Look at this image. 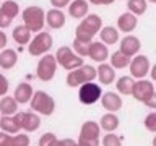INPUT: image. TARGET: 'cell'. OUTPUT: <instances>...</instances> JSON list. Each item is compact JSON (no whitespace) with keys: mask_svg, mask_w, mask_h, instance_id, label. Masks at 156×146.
<instances>
[{"mask_svg":"<svg viewBox=\"0 0 156 146\" xmlns=\"http://www.w3.org/2000/svg\"><path fill=\"white\" fill-rule=\"evenodd\" d=\"M24 26L31 29V33H41L46 21V13L41 7H28L23 10Z\"/></svg>","mask_w":156,"mask_h":146,"instance_id":"1","label":"cell"},{"mask_svg":"<svg viewBox=\"0 0 156 146\" xmlns=\"http://www.w3.org/2000/svg\"><path fill=\"white\" fill-rule=\"evenodd\" d=\"M55 58H57L58 65H62L65 70H70V71L83 67V58L80 55H75L72 49L67 46L58 47V50L55 52Z\"/></svg>","mask_w":156,"mask_h":146,"instance_id":"2","label":"cell"},{"mask_svg":"<svg viewBox=\"0 0 156 146\" xmlns=\"http://www.w3.org/2000/svg\"><path fill=\"white\" fill-rule=\"evenodd\" d=\"M31 109L34 112H39L41 115H51L54 109H55V101L47 92L36 91L31 99Z\"/></svg>","mask_w":156,"mask_h":146,"instance_id":"3","label":"cell"},{"mask_svg":"<svg viewBox=\"0 0 156 146\" xmlns=\"http://www.w3.org/2000/svg\"><path fill=\"white\" fill-rule=\"evenodd\" d=\"M57 70V58L55 55H44L37 63L36 75L41 81H51Z\"/></svg>","mask_w":156,"mask_h":146,"instance_id":"4","label":"cell"},{"mask_svg":"<svg viewBox=\"0 0 156 146\" xmlns=\"http://www.w3.org/2000/svg\"><path fill=\"white\" fill-rule=\"evenodd\" d=\"M51 47H52V36L49 33L41 31L33 37L31 42H29L28 50L31 55H42V54H46Z\"/></svg>","mask_w":156,"mask_h":146,"instance_id":"5","label":"cell"},{"mask_svg":"<svg viewBox=\"0 0 156 146\" xmlns=\"http://www.w3.org/2000/svg\"><path fill=\"white\" fill-rule=\"evenodd\" d=\"M78 97H80V102H83V104H94L98 99L102 97V91H101L99 85L90 81V83H85V85L80 86Z\"/></svg>","mask_w":156,"mask_h":146,"instance_id":"6","label":"cell"},{"mask_svg":"<svg viewBox=\"0 0 156 146\" xmlns=\"http://www.w3.org/2000/svg\"><path fill=\"white\" fill-rule=\"evenodd\" d=\"M99 131H101V125H98L93 120H88L80 128V140L99 146Z\"/></svg>","mask_w":156,"mask_h":146,"instance_id":"7","label":"cell"},{"mask_svg":"<svg viewBox=\"0 0 156 146\" xmlns=\"http://www.w3.org/2000/svg\"><path fill=\"white\" fill-rule=\"evenodd\" d=\"M15 119L24 131H36L41 125V119L34 112H18V114H15Z\"/></svg>","mask_w":156,"mask_h":146,"instance_id":"8","label":"cell"},{"mask_svg":"<svg viewBox=\"0 0 156 146\" xmlns=\"http://www.w3.org/2000/svg\"><path fill=\"white\" fill-rule=\"evenodd\" d=\"M153 94H154V86H153V83H151V81H148V80L135 81V86H133V91H132V96H133L136 101L146 102Z\"/></svg>","mask_w":156,"mask_h":146,"instance_id":"9","label":"cell"},{"mask_svg":"<svg viewBox=\"0 0 156 146\" xmlns=\"http://www.w3.org/2000/svg\"><path fill=\"white\" fill-rule=\"evenodd\" d=\"M150 71V62L145 55H136L133 60L130 62V73L135 78H143L146 73Z\"/></svg>","mask_w":156,"mask_h":146,"instance_id":"10","label":"cell"},{"mask_svg":"<svg viewBox=\"0 0 156 146\" xmlns=\"http://www.w3.org/2000/svg\"><path fill=\"white\" fill-rule=\"evenodd\" d=\"M34 96V91H33V86L29 83H20L15 89V94L13 97L16 99L18 104H26V102H31Z\"/></svg>","mask_w":156,"mask_h":146,"instance_id":"11","label":"cell"},{"mask_svg":"<svg viewBox=\"0 0 156 146\" xmlns=\"http://www.w3.org/2000/svg\"><path fill=\"white\" fill-rule=\"evenodd\" d=\"M140 47H141L140 39L135 37V36H127V37L122 39V42H120V52L125 54L127 57L135 55V54L140 50Z\"/></svg>","mask_w":156,"mask_h":146,"instance_id":"12","label":"cell"},{"mask_svg":"<svg viewBox=\"0 0 156 146\" xmlns=\"http://www.w3.org/2000/svg\"><path fill=\"white\" fill-rule=\"evenodd\" d=\"M101 104L102 107H104L106 110H109V112H115V110H119L120 107H122V99H120V96L119 94H115V92H104L101 97Z\"/></svg>","mask_w":156,"mask_h":146,"instance_id":"13","label":"cell"},{"mask_svg":"<svg viewBox=\"0 0 156 146\" xmlns=\"http://www.w3.org/2000/svg\"><path fill=\"white\" fill-rule=\"evenodd\" d=\"M91 60L94 62H104L107 57H109V50H107L104 42H91L90 46V55Z\"/></svg>","mask_w":156,"mask_h":146,"instance_id":"14","label":"cell"},{"mask_svg":"<svg viewBox=\"0 0 156 146\" xmlns=\"http://www.w3.org/2000/svg\"><path fill=\"white\" fill-rule=\"evenodd\" d=\"M136 15L133 13H130V12H127V13H122L119 19H117V26H119L120 31H124V33H130V31H133V29L136 28Z\"/></svg>","mask_w":156,"mask_h":146,"instance_id":"15","label":"cell"},{"mask_svg":"<svg viewBox=\"0 0 156 146\" xmlns=\"http://www.w3.org/2000/svg\"><path fill=\"white\" fill-rule=\"evenodd\" d=\"M46 21L52 29H58L65 24V15H63L58 8H52L46 13Z\"/></svg>","mask_w":156,"mask_h":146,"instance_id":"16","label":"cell"},{"mask_svg":"<svg viewBox=\"0 0 156 146\" xmlns=\"http://www.w3.org/2000/svg\"><path fill=\"white\" fill-rule=\"evenodd\" d=\"M16 62H18V55L13 49H3L0 52V68L10 70V68H13L16 65Z\"/></svg>","mask_w":156,"mask_h":146,"instance_id":"17","label":"cell"},{"mask_svg":"<svg viewBox=\"0 0 156 146\" xmlns=\"http://www.w3.org/2000/svg\"><path fill=\"white\" fill-rule=\"evenodd\" d=\"M0 114L2 115H15L18 114V102L12 96H3L0 99Z\"/></svg>","mask_w":156,"mask_h":146,"instance_id":"18","label":"cell"},{"mask_svg":"<svg viewBox=\"0 0 156 146\" xmlns=\"http://www.w3.org/2000/svg\"><path fill=\"white\" fill-rule=\"evenodd\" d=\"M0 130L10 135V133H18L21 130V127L18 125L15 115H2L0 117Z\"/></svg>","mask_w":156,"mask_h":146,"instance_id":"19","label":"cell"},{"mask_svg":"<svg viewBox=\"0 0 156 146\" xmlns=\"http://www.w3.org/2000/svg\"><path fill=\"white\" fill-rule=\"evenodd\" d=\"M98 78L102 85H111L115 80V68L112 65H107V63H102L98 68Z\"/></svg>","mask_w":156,"mask_h":146,"instance_id":"20","label":"cell"},{"mask_svg":"<svg viewBox=\"0 0 156 146\" xmlns=\"http://www.w3.org/2000/svg\"><path fill=\"white\" fill-rule=\"evenodd\" d=\"M68 13L73 18H85L88 13V3L85 0H73L68 7Z\"/></svg>","mask_w":156,"mask_h":146,"instance_id":"21","label":"cell"},{"mask_svg":"<svg viewBox=\"0 0 156 146\" xmlns=\"http://www.w3.org/2000/svg\"><path fill=\"white\" fill-rule=\"evenodd\" d=\"M13 39H15V42L20 44V46H23V44H26V42H31V29L26 28L24 24L16 26L13 29Z\"/></svg>","mask_w":156,"mask_h":146,"instance_id":"22","label":"cell"},{"mask_svg":"<svg viewBox=\"0 0 156 146\" xmlns=\"http://www.w3.org/2000/svg\"><path fill=\"white\" fill-rule=\"evenodd\" d=\"M85 83H88V81H86V76H85V73H83L81 67L76 68V70H72L67 75V85L72 86V88L81 86V85H85Z\"/></svg>","mask_w":156,"mask_h":146,"instance_id":"23","label":"cell"},{"mask_svg":"<svg viewBox=\"0 0 156 146\" xmlns=\"http://www.w3.org/2000/svg\"><path fill=\"white\" fill-rule=\"evenodd\" d=\"M99 36H101V41L104 44H107V46H112V44H115L117 41H119V31H117L115 28H112V26L102 28Z\"/></svg>","mask_w":156,"mask_h":146,"instance_id":"24","label":"cell"},{"mask_svg":"<svg viewBox=\"0 0 156 146\" xmlns=\"http://www.w3.org/2000/svg\"><path fill=\"white\" fill-rule=\"evenodd\" d=\"M99 125H101L102 130L112 133V131L119 127V119H117V115H114L112 112H109V114H106V115L101 117V123Z\"/></svg>","mask_w":156,"mask_h":146,"instance_id":"25","label":"cell"},{"mask_svg":"<svg viewBox=\"0 0 156 146\" xmlns=\"http://www.w3.org/2000/svg\"><path fill=\"white\" fill-rule=\"evenodd\" d=\"M133 86H135V81L132 76H120L119 81H117V91L124 96H129L132 94L133 91Z\"/></svg>","mask_w":156,"mask_h":146,"instance_id":"26","label":"cell"},{"mask_svg":"<svg viewBox=\"0 0 156 146\" xmlns=\"http://www.w3.org/2000/svg\"><path fill=\"white\" fill-rule=\"evenodd\" d=\"M75 34H76V37H75V39H78V41H81V42H91L93 36H94L96 33L93 31L90 26H86V24L81 21L80 24H78V28H76Z\"/></svg>","mask_w":156,"mask_h":146,"instance_id":"27","label":"cell"},{"mask_svg":"<svg viewBox=\"0 0 156 146\" xmlns=\"http://www.w3.org/2000/svg\"><path fill=\"white\" fill-rule=\"evenodd\" d=\"M130 57H127L125 54H122L120 50L114 52L111 55V65L114 68H125V67H130Z\"/></svg>","mask_w":156,"mask_h":146,"instance_id":"28","label":"cell"},{"mask_svg":"<svg viewBox=\"0 0 156 146\" xmlns=\"http://www.w3.org/2000/svg\"><path fill=\"white\" fill-rule=\"evenodd\" d=\"M127 7H129L130 13L138 16V15H143L146 12V0H129Z\"/></svg>","mask_w":156,"mask_h":146,"instance_id":"29","label":"cell"},{"mask_svg":"<svg viewBox=\"0 0 156 146\" xmlns=\"http://www.w3.org/2000/svg\"><path fill=\"white\" fill-rule=\"evenodd\" d=\"M83 23H85L86 26H90L96 34H98V31H99V29H102V28H101V26H102V21H101V18L98 16V15H88V16L83 19Z\"/></svg>","mask_w":156,"mask_h":146,"instance_id":"30","label":"cell"},{"mask_svg":"<svg viewBox=\"0 0 156 146\" xmlns=\"http://www.w3.org/2000/svg\"><path fill=\"white\" fill-rule=\"evenodd\" d=\"M3 10L5 13L8 15V16H12V18H15L18 15V12H20V7H18V3L16 2H13V0H5V2L2 3V7H0Z\"/></svg>","mask_w":156,"mask_h":146,"instance_id":"31","label":"cell"},{"mask_svg":"<svg viewBox=\"0 0 156 146\" xmlns=\"http://www.w3.org/2000/svg\"><path fill=\"white\" fill-rule=\"evenodd\" d=\"M90 46H91V42H81V41H78V39L73 41V49H75V52L80 57L90 55Z\"/></svg>","mask_w":156,"mask_h":146,"instance_id":"32","label":"cell"},{"mask_svg":"<svg viewBox=\"0 0 156 146\" xmlns=\"http://www.w3.org/2000/svg\"><path fill=\"white\" fill-rule=\"evenodd\" d=\"M39 146H58V140L54 133H44L39 138Z\"/></svg>","mask_w":156,"mask_h":146,"instance_id":"33","label":"cell"},{"mask_svg":"<svg viewBox=\"0 0 156 146\" xmlns=\"http://www.w3.org/2000/svg\"><path fill=\"white\" fill-rule=\"evenodd\" d=\"M102 146H122V141L117 135L107 133L104 138H102Z\"/></svg>","mask_w":156,"mask_h":146,"instance_id":"34","label":"cell"},{"mask_svg":"<svg viewBox=\"0 0 156 146\" xmlns=\"http://www.w3.org/2000/svg\"><path fill=\"white\" fill-rule=\"evenodd\" d=\"M145 128L148 131H156V112H151L145 117Z\"/></svg>","mask_w":156,"mask_h":146,"instance_id":"35","label":"cell"},{"mask_svg":"<svg viewBox=\"0 0 156 146\" xmlns=\"http://www.w3.org/2000/svg\"><path fill=\"white\" fill-rule=\"evenodd\" d=\"M13 144L15 146H29V136L24 133L13 135Z\"/></svg>","mask_w":156,"mask_h":146,"instance_id":"36","label":"cell"},{"mask_svg":"<svg viewBox=\"0 0 156 146\" xmlns=\"http://www.w3.org/2000/svg\"><path fill=\"white\" fill-rule=\"evenodd\" d=\"M12 19H13L12 16H8V15L0 8V28H8L10 24H12Z\"/></svg>","mask_w":156,"mask_h":146,"instance_id":"37","label":"cell"},{"mask_svg":"<svg viewBox=\"0 0 156 146\" xmlns=\"http://www.w3.org/2000/svg\"><path fill=\"white\" fill-rule=\"evenodd\" d=\"M7 91H8V80L0 73V96L3 97L5 94H7Z\"/></svg>","mask_w":156,"mask_h":146,"instance_id":"38","label":"cell"},{"mask_svg":"<svg viewBox=\"0 0 156 146\" xmlns=\"http://www.w3.org/2000/svg\"><path fill=\"white\" fill-rule=\"evenodd\" d=\"M68 2H70V0H51L52 7H54V8H58V10L63 8V7H65V5H67Z\"/></svg>","mask_w":156,"mask_h":146,"instance_id":"39","label":"cell"},{"mask_svg":"<svg viewBox=\"0 0 156 146\" xmlns=\"http://www.w3.org/2000/svg\"><path fill=\"white\" fill-rule=\"evenodd\" d=\"M78 143L73 141L72 138H63V140H58V146H76Z\"/></svg>","mask_w":156,"mask_h":146,"instance_id":"40","label":"cell"},{"mask_svg":"<svg viewBox=\"0 0 156 146\" xmlns=\"http://www.w3.org/2000/svg\"><path fill=\"white\" fill-rule=\"evenodd\" d=\"M145 106H146V107H151V109H156V92L145 102Z\"/></svg>","mask_w":156,"mask_h":146,"instance_id":"41","label":"cell"},{"mask_svg":"<svg viewBox=\"0 0 156 146\" xmlns=\"http://www.w3.org/2000/svg\"><path fill=\"white\" fill-rule=\"evenodd\" d=\"M91 3H94V5H111V3H114L115 0H90Z\"/></svg>","mask_w":156,"mask_h":146,"instance_id":"42","label":"cell"},{"mask_svg":"<svg viewBox=\"0 0 156 146\" xmlns=\"http://www.w3.org/2000/svg\"><path fill=\"white\" fill-rule=\"evenodd\" d=\"M5 46H7V34L0 31V49H5Z\"/></svg>","mask_w":156,"mask_h":146,"instance_id":"43","label":"cell"},{"mask_svg":"<svg viewBox=\"0 0 156 146\" xmlns=\"http://www.w3.org/2000/svg\"><path fill=\"white\" fill-rule=\"evenodd\" d=\"M8 138H10L8 133H5V131H0V146H5V143H7Z\"/></svg>","mask_w":156,"mask_h":146,"instance_id":"44","label":"cell"},{"mask_svg":"<svg viewBox=\"0 0 156 146\" xmlns=\"http://www.w3.org/2000/svg\"><path fill=\"white\" fill-rule=\"evenodd\" d=\"M76 146H96L93 143H88V141H83V140H78V144Z\"/></svg>","mask_w":156,"mask_h":146,"instance_id":"45","label":"cell"},{"mask_svg":"<svg viewBox=\"0 0 156 146\" xmlns=\"http://www.w3.org/2000/svg\"><path fill=\"white\" fill-rule=\"evenodd\" d=\"M151 78H153V80L156 81V65H154L153 68H151Z\"/></svg>","mask_w":156,"mask_h":146,"instance_id":"46","label":"cell"},{"mask_svg":"<svg viewBox=\"0 0 156 146\" xmlns=\"http://www.w3.org/2000/svg\"><path fill=\"white\" fill-rule=\"evenodd\" d=\"M153 146H156V136H154V138H153Z\"/></svg>","mask_w":156,"mask_h":146,"instance_id":"47","label":"cell"},{"mask_svg":"<svg viewBox=\"0 0 156 146\" xmlns=\"http://www.w3.org/2000/svg\"><path fill=\"white\" fill-rule=\"evenodd\" d=\"M150 2H151V3H156V0H150Z\"/></svg>","mask_w":156,"mask_h":146,"instance_id":"48","label":"cell"}]
</instances>
